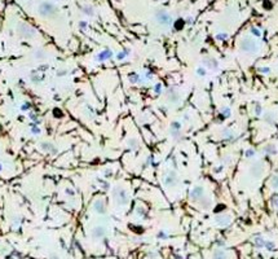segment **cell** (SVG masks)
<instances>
[{
    "label": "cell",
    "mask_w": 278,
    "mask_h": 259,
    "mask_svg": "<svg viewBox=\"0 0 278 259\" xmlns=\"http://www.w3.org/2000/svg\"><path fill=\"white\" fill-rule=\"evenodd\" d=\"M57 12H58L57 7L53 3H50V2H43L38 7V13L40 14L41 17H46V18L54 17L57 14Z\"/></svg>",
    "instance_id": "obj_1"
},
{
    "label": "cell",
    "mask_w": 278,
    "mask_h": 259,
    "mask_svg": "<svg viewBox=\"0 0 278 259\" xmlns=\"http://www.w3.org/2000/svg\"><path fill=\"white\" fill-rule=\"evenodd\" d=\"M241 49H242L243 52H247V53H255L259 49V44L254 38L246 37L241 40Z\"/></svg>",
    "instance_id": "obj_2"
},
{
    "label": "cell",
    "mask_w": 278,
    "mask_h": 259,
    "mask_svg": "<svg viewBox=\"0 0 278 259\" xmlns=\"http://www.w3.org/2000/svg\"><path fill=\"white\" fill-rule=\"evenodd\" d=\"M17 31H18V34L21 35V37L25 38V39H31V38H34L36 35L35 29L33 26H30L28 24H26V22H20L18 27H17Z\"/></svg>",
    "instance_id": "obj_3"
},
{
    "label": "cell",
    "mask_w": 278,
    "mask_h": 259,
    "mask_svg": "<svg viewBox=\"0 0 278 259\" xmlns=\"http://www.w3.org/2000/svg\"><path fill=\"white\" fill-rule=\"evenodd\" d=\"M155 21L160 26H170L172 24V17L166 9H158L154 14Z\"/></svg>",
    "instance_id": "obj_4"
},
{
    "label": "cell",
    "mask_w": 278,
    "mask_h": 259,
    "mask_svg": "<svg viewBox=\"0 0 278 259\" xmlns=\"http://www.w3.org/2000/svg\"><path fill=\"white\" fill-rule=\"evenodd\" d=\"M113 197H114V200L116 201V204H118V205H122V206L127 205V204H128V201H129L128 193L124 191L123 188H119V187L114 189V192H113Z\"/></svg>",
    "instance_id": "obj_5"
},
{
    "label": "cell",
    "mask_w": 278,
    "mask_h": 259,
    "mask_svg": "<svg viewBox=\"0 0 278 259\" xmlns=\"http://www.w3.org/2000/svg\"><path fill=\"white\" fill-rule=\"evenodd\" d=\"M204 189H203V187H201V185H195L194 188L190 191V200L192 201H199L203 196H204Z\"/></svg>",
    "instance_id": "obj_6"
},
{
    "label": "cell",
    "mask_w": 278,
    "mask_h": 259,
    "mask_svg": "<svg viewBox=\"0 0 278 259\" xmlns=\"http://www.w3.org/2000/svg\"><path fill=\"white\" fill-rule=\"evenodd\" d=\"M230 222H232V218H230V215H228V214H220V215H217V217L215 218V223L219 227L229 226Z\"/></svg>",
    "instance_id": "obj_7"
},
{
    "label": "cell",
    "mask_w": 278,
    "mask_h": 259,
    "mask_svg": "<svg viewBox=\"0 0 278 259\" xmlns=\"http://www.w3.org/2000/svg\"><path fill=\"white\" fill-rule=\"evenodd\" d=\"M176 180H177V175L175 174L173 171H171L166 178H164V185L166 188H173L176 185Z\"/></svg>",
    "instance_id": "obj_8"
},
{
    "label": "cell",
    "mask_w": 278,
    "mask_h": 259,
    "mask_svg": "<svg viewBox=\"0 0 278 259\" xmlns=\"http://www.w3.org/2000/svg\"><path fill=\"white\" fill-rule=\"evenodd\" d=\"M106 235V231L104 227H94L92 229V237L94 240H100Z\"/></svg>",
    "instance_id": "obj_9"
},
{
    "label": "cell",
    "mask_w": 278,
    "mask_h": 259,
    "mask_svg": "<svg viewBox=\"0 0 278 259\" xmlns=\"http://www.w3.org/2000/svg\"><path fill=\"white\" fill-rule=\"evenodd\" d=\"M93 209H94V211L98 213V214H105V211H106V205H105V202L102 200H97L96 202L93 204Z\"/></svg>",
    "instance_id": "obj_10"
},
{
    "label": "cell",
    "mask_w": 278,
    "mask_h": 259,
    "mask_svg": "<svg viewBox=\"0 0 278 259\" xmlns=\"http://www.w3.org/2000/svg\"><path fill=\"white\" fill-rule=\"evenodd\" d=\"M212 259H228V254L223 249H216L212 253Z\"/></svg>",
    "instance_id": "obj_11"
},
{
    "label": "cell",
    "mask_w": 278,
    "mask_h": 259,
    "mask_svg": "<svg viewBox=\"0 0 278 259\" xmlns=\"http://www.w3.org/2000/svg\"><path fill=\"white\" fill-rule=\"evenodd\" d=\"M204 65L207 69H219V61L216 59H206L204 60Z\"/></svg>",
    "instance_id": "obj_12"
},
{
    "label": "cell",
    "mask_w": 278,
    "mask_h": 259,
    "mask_svg": "<svg viewBox=\"0 0 278 259\" xmlns=\"http://www.w3.org/2000/svg\"><path fill=\"white\" fill-rule=\"evenodd\" d=\"M40 149L43 150V152H47V153H54V152H56L54 147H53L50 143H48V141L41 143V144H40Z\"/></svg>",
    "instance_id": "obj_13"
},
{
    "label": "cell",
    "mask_w": 278,
    "mask_h": 259,
    "mask_svg": "<svg viewBox=\"0 0 278 259\" xmlns=\"http://www.w3.org/2000/svg\"><path fill=\"white\" fill-rule=\"evenodd\" d=\"M199 202H201V207L203 209V210H208V209H211L212 207V201L208 198V197H202L201 200H199Z\"/></svg>",
    "instance_id": "obj_14"
},
{
    "label": "cell",
    "mask_w": 278,
    "mask_h": 259,
    "mask_svg": "<svg viewBox=\"0 0 278 259\" xmlns=\"http://www.w3.org/2000/svg\"><path fill=\"white\" fill-rule=\"evenodd\" d=\"M179 92H176V91H173V90H170L168 91V101L170 103H176V101H179Z\"/></svg>",
    "instance_id": "obj_15"
},
{
    "label": "cell",
    "mask_w": 278,
    "mask_h": 259,
    "mask_svg": "<svg viewBox=\"0 0 278 259\" xmlns=\"http://www.w3.org/2000/svg\"><path fill=\"white\" fill-rule=\"evenodd\" d=\"M251 171H252V175H254V176H256V178H259V176L261 175V171H263V166H261V165H259V163H256V165H254V166H252Z\"/></svg>",
    "instance_id": "obj_16"
},
{
    "label": "cell",
    "mask_w": 278,
    "mask_h": 259,
    "mask_svg": "<svg viewBox=\"0 0 278 259\" xmlns=\"http://www.w3.org/2000/svg\"><path fill=\"white\" fill-rule=\"evenodd\" d=\"M82 11L84 14H87V16H93L94 14V8L92 5H84L82 7Z\"/></svg>",
    "instance_id": "obj_17"
},
{
    "label": "cell",
    "mask_w": 278,
    "mask_h": 259,
    "mask_svg": "<svg viewBox=\"0 0 278 259\" xmlns=\"http://www.w3.org/2000/svg\"><path fill=\"white\" fill-rule=\"evenodd\" d=\"M255 245L258 248H263L265 245V241L261 239V237H258V239H255Z\"/></svg>",
    "instance_id": "obj_18"
},
{
    "label": "cell",
    "mask_w": 278,
    "mask_h": 259,
    "mask_svg": "<svg viewBox=\"0 0 278 259\" xmlns=\"http://www.w3.org/2000/svg\"><path fill=\"white\" fill-rule=\"evenodd\" d=\"M197 74H198V75H204V74H206V69L201 68V66L197 68Z\"/></svg>",
    "instance_id": "obj_19"
},
{
    "label": "cell",
    "mask_w": 278,
    "mask_h": 259,
    "mask_svg": "<svg viewBox=\"0 0 278 259\" xmlns=\"http://www.w3.org/2000/svg\"><path fill=\"white\" fill-rule=\"evenodd\" d=\"M264 246H265L268 250H273V249H274V244H273V242H267V241H265V245H264Z\"/></svg>",
    "instance_id": "obj_20"
},
{
    "label": "cell",
    "mask_w": 278,
    "mask_h": 259,
    "mask_svg": "<svg viewBox=\"0 0 278 259\" xmlns=\"http://www.w3.org/2000/svg\"><path fill=\"white\" fill-rule=\"evenodd\" d=\"M158 239H162V240H164V239H167V236H166V233H164V232H159V233H158Z\"/></svg>",
    "instance_id": "obj_21"
},
{
    "label": "cell",
    "mask_w": 278,
    "mask_h": 259,
    "mask_svg": "<svg viewBox=\"0 0 278 259\" xmlns=\"http://www.w3.org/2000/svg\"><path fill=\"white\" fill-rule=\"evenodd\" d=\"M44 56V52H41V51H38V53H36V59L38 60H41V57Z\"/></svg>",
    "instance_id": "obj_22"
},
{
    "label": "cell",
    "mask_w": 278,
    "mask_h": 259,
    "mask_svg": "<svg viewBox=\"0 0 278 259\" xmlns=\"http://www.w3.org/2000/svg\"><path fill=\"white\" fill-rule=\"evenodd\" d=\"M273 187L278 189V178H274L273 179Z\"/></svg>",
    "instance_id": "obj_23"
},
{
    "label": "cell",
    "mask_w": 278,
    "mask_h": 259,
    "mask_svg": "<svg viewBox=\"0 0 278 259\" xmlns=\"http://www.w3.org/2000/svg\"><path fill=\"white\" fill-rule=\"evenodd\" d=\"M49 259H60V258H58V257H57V255H52V257H50V258H49Z\"/></svg>",
    "instance_id": "obj_24"
}]
</instances>
